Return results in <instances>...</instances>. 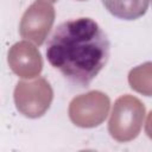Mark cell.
Listing matches in <instances>:
<instances>
[{"label": "cell", "mask_w": 152, "mask_h": 152, "mask_svg": "<svg viewBox=\"0 0 152 152\" xmlns=\"http://www.w3.org/2000/svg\"><path fill=\"white\" fill-rule=\"evenodd\" d=\"M8 64L20 77L30 78L37 76L42 70L39 51L26 42L17 43L8 51Z\"/></svg>", "instance_id": "8992f818"}, {"label": "cell", "mask_w": 152, "mask_h": 152, "mask_svg": "<svg viewBox=\"0 0 152 152\" xmlns=\"http://www.w3.org/2000/svg\"><path fill=\"white\" fill-rule=\"evenodd\" d=\"M109 110V99L101 91H89L75 97L70 102L69 116L80 127L89 128L99 126Z\"/></svg>", "instance_id": "277c9868"}, {"label": "cell", "mask_w": 152, "mask_h": 152, "mask_svg": "<svg viewBox=\"0 0 152 152\" xmlns=\"http://www.w3.org/2000/svg\"><path fill=\"white\" fill-rule=\"evenodd\" d=\"M145 116V107L139 99L132 95L120 96L113 107L108 122V131L120 142L134 139L141 127Z\"/></svg>", "instance_id": "7a4b0ae2"}, {"label": "cell", "mask_w": 152, "mask_h": 152, "mask_svg": "<svg viewBox=\"0 0 152 152\" xmlns=\"http://www.w3.org/2000/svg\"><path fill=\"white\" fill-rule=\"evenodd\" d=\"M53 20V7L44 0H37L21 17L19 26L20 36L24 39L32 40L37 45H42L50 32Z\"/></svg>", "instance_id": "5b68a950"}, {"label": "cell", "mask_w": 152, "mask_h": 152, "mask_svg": "<svg viewBox=\"0 0 152 152\" xmlns=\"http://www.w3.org/2000/svg\"><path fill=\"white\" fill-rule=\"evenodd\" d=\"M50 1H52V2H55V1H57V0H50Z\"/></svg>", "instance_id": "ba28073f"}, {"label": "cell", "mask_w": 152, "mask_h": 152, "mask_svg": "<svg viewBox=\"0 0 152 152\" xmlns=\"http://www.w3.org/2000/svg\"><path fill=\"white\" fill-rule=\"evenodd\" d=\"M106 10L122 20H135L142 17L150 6V0H101Z\"/></svg>", "instance_id": "52a82bcc"}, {"label": "cell", "mask_w": 152, "mask_h": 152, "mask_svg": "<svg viewBox=\"0 0 152 152\" xmlns=\"http://www.w3.org/2000/svg\"><path fill=\"white\" fill-rule=\"evenodd\" d=\"M110 43L91 18L80 17L61 23L46 44V57L74 86L86 88L108 62Z\"/></svg>", "instance_id": "6da1fadb"}, {"label": "cell", "mask_w": 152, "mask_h": 152, "mask_svg": "<svg viewBox=\"0 0 152 152\" xmlns=\"http://www.w3.org/2000/svg\"><path fill=\"white\" fill-rule=\"evenodd\" d=\"M52 95L49 82L43 77L31 82L21 81L14 89L15 107L27 118H39L49 109Z\"/></svg>", "instance_id": "3957f363"}, {"label": "cell", "mask_w": 152, "mask_h": 152, "mask_svg": "<svg viewBox=\"0 0 152 152\" xmlns=\"http://www.w3.org/2000/svg\"><path fill=\"white\" fill-rule=\"evenodd\" d=\"M78 1H86V0H78Z\"/></svg>", "instance_id": "9c48e42d"}]
</instances>
